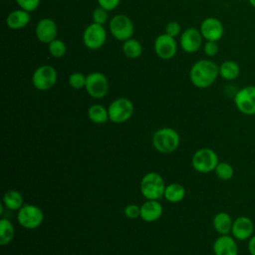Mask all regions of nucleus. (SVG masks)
<instances>
[{
    "mask_svg": "<svg viewBox=\"0 0 255 255\" xmlns=\"http://www.w3.org/2000/svg\"><path fill=\"white\" fill-rule=\"evenodd\" d=\"M219 76V66L209 59L196 61L190 68L189 79L199 89L209 88Z\"/></svg>",
    "mask_w": 255,
    "mask_h": 255,
    "instance_id": "nucleus-1",
    "label": "nucleus"
},
{
    "mask_svg": "<svg viewBox=\"0 0 255 255\" xmlns=\"http://www.w3.org/2000/svg\"><path fill=\"white\" fill-rule=\"evenodd\" d=\"M180 142L178 132L171 128H162L157 129L152 136L154 148L161 153H170L174 151Z\"/></svg>",
    "mask_w": 255,
    "mask_h": 255,
    "instance_id": "nucleus-2",
    "label": "nucleus"
},
{
    "mask_svg": "<svg viewBox=\"0 0 255 255\" xmlns=\"http://www.w3.org/2000/svg\"><path fill=\"white\" fill-rule=\"evenodd\" d=\"M165 183L161 175L156 172L146 173L140 181V192L146 199L158 200L163 197L165 190Z\"/></svg>",
    "mask_w": 255,
    "mask_h": 255,
    "instance_id": "nucleus-3",
    "label": "nucleus"
},
{
    "mask_svg": "<svg viewBox=\"0 0 255 255\" xmlns=\"http://www.w3.org/2000/svg\"><path fill=\"white\" fill-rule=\"evenodd\" d=\"M218 162L219 160L216 152L208 147L196 150L191 158L192 167L200 173H209L214 171Z\"/></svg>",
    "mask_w": 255,
    "mask_h": 255,
    "instance_id": "nucleus-4",
    "label": "nucleus"
},
{
    "mask_svg": "<svg viewBox=\"0 0 255 255\" xmlns=\"http://www.w3.org/2000/svg\"><path fill=\"white\" fill-rule=\"evenodd\" d=\"M133 104L128 98H119L108 108L109 120L115 124H122L130 119L133 114Z\"/></svg>",
    "mask_w": 255,
    "mask_h": 255,
    "instance_id": "nucleus-5",
    "label": "nucleus"
},
{
    "mask_svg": "<svg viewBox=\"0 0 255 255\" xmlns=\"http://www.w3.org/2000/svg\"><path fill=\"white\" fill-rule=\"evenodd\" d=\"M17 220L19 224L26 229H36L42 224L44 220V213L40 207L26 204L19 209L17 213Z\"/></svg>",
    "mask_w": 255,
    "mask_h": 255,
    "instance_id": "nucleus-6",
    "label": "nucleus"
},
{
    "mask_svg": "<svg viewBox=\"0 0 255 255\" xmlns=\"http://www.w3.org/2000/svg\"><path fill=\"white\" fill-rule=\"evenodd\" d=\"M237 110L245 116L255 115V86L249 85L238 90L234 96Z\"/></svg>",
    "mask_w": 255,
    "mask_h": 255,
    "instance_id": "nucleus-7",
    "label": "nucleus"
},
{
    "mask_svg": "<svg viewBox=\"0 0 255 255\" xmlns=\"http://www.w3.org/2000/svg\"><path fill=\"white\" fill-rule=\"evenodd\" d=\"M58 74L54 67L50 65H42L38 67L32 76L33 86L39 91H47L57 83Z\"/></svg>",
    "mask_w": 255,
    "mask_h": 255,
    "instance_id": "nucleus-8",
    "label": "nucleus"
},
{
    "mask_svg": "<svg viewBox=\"0 0 255 255\" xmlns=\"http://www.w3.org/2000/svg\"><path fill=\"white\" fill-rule=\"evenodd\" d=\"M110 31L115 39L125 42L131 38L133 34V24L127 15L118 14L110 21Z\"/></svg>",
    "mask_w": 255,
    "mask_h": 255,
    "instance_id": "nucleus-9",
    "label": "nucleus"
},
{
    "mask_svg": "<svg viewBox=\"0 0 255 255\" xmlns=\"http://www.w3.org/2000/svg\"><path fill=\"white\" fill-rule=\"evenodd\" d=\"M107 39V32L103 25L92 23L86 27L83 33L84 45L90 50L102 48Z\"/></svg>",
    "mask_w": 255,
    "mask_h": 255,
    "instance_id": "nucleus-10",
    "label": "nucleus"
},
{
    "mask_svg": "<svg viewBox=\"0 0 255 255\" xmlns=\"http://www.w3.org/2000/svg\"><path fill=\"white\" fill-rule=\"evenodd\" d=\"M85 89L94 99L104 98L109 91V81L101 72H93L87 76Z\"/></svg>",
    "mask_w": 255,
    "mask_h": 255,
    "instance_id": "nucleus-11",
    "label": "nucleus"
},
{
    "mask_svg": "<svg viewBox=\"0 0 255 255\" xmlns=\"http://www.w3.org/2000/svg\"><path fill=\"white\" fill-rule=\"evenodd\" d=\"M154 52L162 60L172 59L177 52V44L173 37L167 34H161L154 40Z\"/></svg>",
    "mask_w": 255,
    "mask_h": 255,
    "instance_id": "nucleus-12",
    "label": "nucleus"
},
{
    "mask_svg": "<svg viewBox=\"0 0 255 255\" xmlns=\"http://www.w3.org/2000/svg\"><path fill=\"white\" fill-rule=\"evenodd\" d=\"M199 31L206 41L218 42L223 37L224 26L219 19L215 17H207L201 22Z\"/></svg>",
    "mask_w": 255,
    "mask_h": 255,
    "instance_id": "nucleus-13",
    "label": "nucleus"
},
{
    "mask_svg": "<svg viewBox=\"0 0 255 255\" xmlns=\"http://www.w3.org/2000/svg\"><path fill=\"white\" fill-rule=\"evenodd\" d=\"M203 37L199 30L196 28H187L185 29L179 39V44L181 49L188 54L197 52L202 45Z\"/></svg>",
    "mask_w": 255,
    "mask_h": 255,
    "instance_id": "nucleus-14",
    "label": "nucleus"
},
{
    "mask_svg": "<svg viewBox=\"0 0 255 255\" xmlns=\"http://www.w3.org/2000/svg\"><path fill=\"white\" fill-rule=\"evenodd\" d=\"M58 28L53 19L44 18L40 20L35 28V34L37 39L44 44H49L57 38Z\"/></svg>",
    "mask_w": 255,
    "mask_h": 255,
    "instance_id": "nucleus-15",
    "label": "nucleus"
},
{
    "mask_svg": "<svg viewBox=\"0 0 255 255\" xmlns=\"http://www.w3.org/2000/svg\"><path fill=\"white\" fill-rule=\"evenodd\" d=\"M254 232L253 221L247 216H239L233 220L231 234L239 241L249 240Z\"/></svg>",
    "mask_w": 255,
    "mask_h": 255,
    "instance_id": "nucleus-16",
    "label": "nucleus"
},
{
    "mask_svg": "<svg viewBox=\"0 0 255 255\" xmlns=\"http://www.w3.org/2000/svg\"><path fill=\"white\" fill-rule=\"evenodd\" d=\"M215 255H238V246L235 238L230 235H220L213 243Z\"/></svg>",
    "mask_w": 255,
    "mask_h": 255,
    "instance_id": "nucleus-17",
    "label": "nucleus"
},
{
    "mask_svg": "<svg viewBox=\"0 0 255 255\" xmlns=\"http://www.w3.org/2000/svg\"><path fill=\"white\" fill-rule=\"evenodd\" d=\"M162 205L157 200L147 199L140 206V218L145 222H154L162 215Z\"/></svg>",
    "mask_w": 255,
    "mask_h": 255,
    "instance_id": "nucleus-18",
    "label": "nucleus"
},
{
    "mask_svg": "<svg viewBox=\"0 0 255 255\" xmlns=\"http://www.w3.org/2000/svg\"><path fill=\"white\" fill-rule=\"evenodd\" d=\"M30 20V12L23 9H17L9 13L6 18V24L12 30H19L26 27Z\"/></svg>",
    "mask_w": 255,
    "mask_h": 255,
    "instance_id": "nucleus-19",
    "label": "nucleus"
},
{
    "mask_svg": "<svg viewBox=\"0 0 255 255\" xmlns=\"http://www.w3.org/2000/svg\"><path fill=\"white\" fill-rule=\"evenodd\" d=\"M212 224H213L215 231L218 234L227 235L231 232L233 220L228 213L221 211V212H218L215 214V216L213 217Z\"/></svg>",
    "mask_w": 255,
    "mask_h": 255,
    "instance_id": "nucleus-20",
    "label": "nucleus"
},
{
    "mask_svg": "<svg viewBox=\"0 0 255 255\" xmlns=\"http://www.w3.org/2000/svg\"><path fill=\"white\" fill-rule=\"evenodd\" d=\"M240 75V66L233 60H226L219 65V76L226 81H233Z\"/></svg>",
    "mask_w": 255,
    "mask_h": 255,
    "instance_id": "nucleus-21",
    "label": "nucleus"
},
{
    "mask_svg": "<svg viewBox=\"0 0 255 255\" xmlns=\"http://www.w3.org/2000/svg\"><path fill=\"white\" fill-rule=\"evenodd\" d=\"M184 196H185V189L183 185H181L180 183L173 182L165 186L163 197L167 201L171 203H176L181 201L184 198Z\"/></svg>",
    "mask_w": 255,
    "mask_h": 255,
    "instance_id": "nucleus-22",
    "label": "nucleus"
},
{
    "mask_svg": "<svg viewBox=\"0 0 255 255\" xmlns=\"http://www.w3.org/2000/svg\"><path fill=\"white\" fill-rule=\"evenodd\" d=\"M88 117L90 121L97 125H102L108 122L109 113L108 110L99 104L92 105L88 110Z\"/></svg>",
    "mask_w": 255,
    "mask_h": 255,
    "instance_id": "nucleus-23",
    "label": "nucleus"
},
{
    "mask_svg": "<svg viewBox=\"0 0 255 255\" xmlns=\"http://www.w3.org/2000/svg\"><path fill=\"white\" fill-rule=\"evenodd\" d=\"M3 203L10 210H19L23 206V196L17 190H8L3 196Z\"/></svg>",
    "mask_w": 255,
    "mask_h": 255,
    "instance_id": "nucleus-24",
    "label": "nucleus"
},
{
    "mask_svg": "<svg viewBox=\"0 0 255 255\" xmlns=\"http://www.w3.org/2000/svg\"><path fill=\"white\" fill-rule=\"evenodd\" d=\"M15 229L10 220L2 218L0 220V245H8L14 238Z\"/></svg>",
    "mask_w": 255,
    "mask_h": 255,
    "instance_id": "nucleus-25",
    "label": "nucleus"
},
{
    "mask_svg": "<svg viewBox=\"0 0 255 255\" xmlns=\"http://www.w3.org/2000/svg\"><path fill=\"white\" fill-rule=\"evenodd\" d=\"M123 52L126 57L129 59H136L142 53L141 44L133 38H130L124 42L123 44Z\"/></svg>",
    "mask_w": 255,
    "mask_h": 255,
    "instance_id": "nucleus-26",
    "label": "nucleus"
},
{
    "mask_svg": "<svg viewBox=\"0 0 255 255\" xmlns=\"http://www.w3.org/2000/svg\"><path fill=\"white\" fill-rule=\"evenodd\" d=\"M214 172L219 179L229 180L233 177L234 169L230 163H228L226 161H219L214 169Z\"/></svg>",
    "mask_w": 255,
    "mask_h": 255,
    "instance_id": "nucleus-27",
    "label": "nucleus"
},
{
    "mask_svg": "<svg viewBox=\"0 0 255 255\" xmlns=\"http://www.w3.org/2000/svg\"><path fill=\"white\" fill-rule=\"evenodd\" d=\"M48 50L54 58H61L66 54L67 47L62 40L56 38L55 40H53L51 43L48 44Z\"/></svg>",
    "mask_w": 255,
    "mask_h": 255,
    "instance_id": "nucleus-28",
    "label": "nucleus"
},
{
    "mask_svg": "<svg viewBox=\"0 0 255 255\" xmlns=\"http://www.w3.org/2000/svg\"><path fill=\"white\" fill-rule=\"evenodd\" d=\"M86 80H87V76H85L84 74H82L80 72H75L69 76L68 83H69L70 87H72L73 89L79 90V89L85 88Z\"/></svg>",
    "mask_w": 255,
    "mask_h": 255,
    "instance_id": "nucleus-29",
    "label": "nucleus"
},
{
    "mask_svg": "<svg viewBox=\"0 0 255 255\" xmlns=\"http://www.w3.org/2000/svg\"><path fill=\"white\" fill-rule=\"evenodd\" d=\"M92 18H93L94 23H97V24H100V25L104 26V24H106V22L108 21V18H109L108 10L99 6L98 8H96L93 11Z\"/></svg>",
    "mask_w": 255,
    "mask_h": 255,
    "instance_id": "nucleus-30",
    "label": "nucleus"
},
{
    "mask_svg": "<svg viewBox=\"0 0 255 255\" xmlns=\"http://www.w3.org/2000/svg\"><path fill=\"white\" fill-rule=\"evenodd\" d=\"M40 1L41 0H15L17 5L21 9L26 10L28 12L35 11L40 5Z\"/></svg>",
    "mask_w": 255,
    "mask_h": 255,
    "instance_id": "nucleus-31",
    "label": "nucleus"
},
{
    "mask_svg": "<svg viewBox=\"0 0 255 255\" xmlns=\"http://www.w3.org/2000/svg\"><path fill=\"white\" fill-rule=\"evenodd\" d=\"M204 54L208 57H214L219 51V46L216 41H206L203 46Z\"/></svg>",
    "mask_w": 255,
    "mask_h": 255,
    "instance_id": "nucleus-32",
    "label": "nucleus"
},
{
    "mask_svg": "<svg viewBox=\"0 0 255 255\" xmlns=\"http://www.w3.org/2000/svg\"><path fill=\"white\" fill-rule=\"evenodd\" d=\"M125 216L128 219H135L137 217H140V207H138L135 204H128L124 209Z\"/></svg>",
    "mask_w": 255,
    "mask_h": 255,
    "instance_id": "nucleus-33",
    "label": "nucleus"
},
{
    "mask_svg": "<svg viewBox=\"0 0 255 255\" xmlns=\"http://www.w3.org/2000/svg\"><path fill=\"white\" fill-rule=\"evenodd\" d=\"M180 32H181V27H180L179 23L176 21L169 22L165 27V34H167L170 37L175 38L176 36H178L180 34Z\"/></svg>",
    "mask_w": 255,
    "mask_h": 255,
    "instance_id": "nucleus-34",
    "label": "nucleus"
},
{
    "mask_svg": "<svg viewBox=\"0 0 255 255\" xmlns=\"http://www.w3.org/2000/svg\"><path fill=\"white\" fill-rule=\"evenodd\" d=\"M120 2H121V0H98L99 6L108 11H111V10H114L115 8H117L118 5L120 4Z\"/></svg>",
    "mask_w": 255,
    "mask_h": 255,
    "instance_id": "nucleus-35",
    "label": "nucleus"
},
{
    "mask_svg": "<svg viewBox=\"0 0 255 255\" xmlns=\"http://www.w3.org/2000/svg\"><path fill=\"white\" fill-rule=\"evenodd\" d=\"M247 248H248V251H249L250 255H255V234H253L250 237V239L248 240Z\"/></svg>",
    "mask_w": 255,
    "mask_h": 255,
    "instance_id": "nucleus-36",
    "label": "nucleus"
},
{
    "mask_svg": "<svg viewBox=\"0 0 255 255\" xmlns=\"http://www.w3.org/2000/svg\"><path fill=\"white\" fill-rule=\"evenodd\" d=\"M248 2L253 8H255V0H248Z\"/></svg>",
    "mask_w": 255,
    "mask_h": 255,
    "instance_id": "nucleus-37",
    "label": "nucleus"
}]
</instances>
